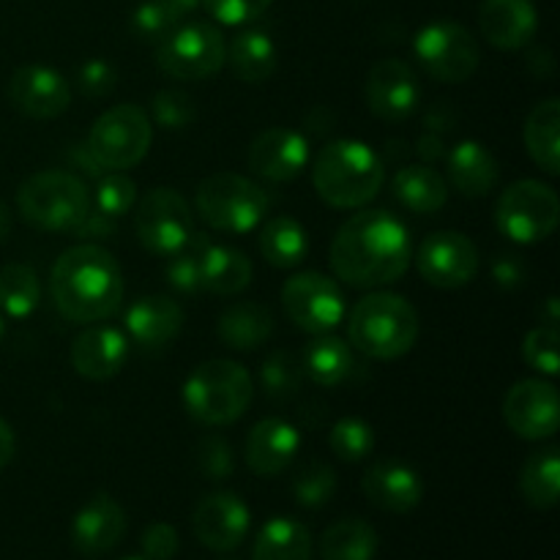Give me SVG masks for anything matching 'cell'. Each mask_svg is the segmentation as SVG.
Segmentation results:
<instances>
[{
    "label": "cell",
    "instance_id": "ab89813d",
    "mask_svg": "<svg viewBox=\"0 0 560 560\" xmlns=\"http://www.w3.org/2000/svg\"><path fill=\"white\" fill-rule=\"evenodd\" d=\"M328 446L345 463H361L364 457H370L372 448H375V432L366 424L364 419H339L331 427V435H328Z\"/></svg>",
    "mask_w": 560,
    "mask_h": 560
},
{
    "label": "cell",
    "instance_id": "681fc988",
    "mask_svg": "<svg viewBox=\"0 0 560 560\" xmlns=\"http://www.w3.org/2000/svg\"><path fill=\"white\" fill-rule=\"evenodd\" d=\"M140 545L148 560H173L180 547V539H178V530H175L170 523H153L145 528Z\"/></svg>",
    "mask_w": 560,
    "mask_h": 560
},
{
    "label": "cell",
    "instance_id": "d6986e66",
    "mask_svg": "<svg viewBox=\"0 0 560 560\" xmlns=\"http://www.w3.org/2000/svg\"><path fill=\"white\" fill-rule=\"evenodd\" d=\"M310 162V142L301 131L273 126L255 137L249 145V170L260 178L284 184L304 173Z\"/></svg>",
    "mask_w": 560,
    "mask_h": 560
},
{
    "label": "cell",
    "instance_id": "6da1fadb",
    "mask_svg": "<svg viewBox=\"0 0 560 560\" xmlns=\"http://www.w3.org/2000/svg\"><path fill=\"white\" fill-rule=\"evenodd\" d=\"M334 277L361 290L386 288L399 282L413 260V241L408 228L392 211L353 213L331 241Z\"/></svg>",
    "mask_w": 560,
    "mask_h": 560
},
{
    "label": "cell",
    "instance_id": "ee69618b",
    "mask_svg": "<svg viewBox=\"0 0 560 560\" xmlns=\"http://www.w3.org/2000/svg\"><path fill=\"white\" fill-rule=\"evenodd\" d=\"M137 202V184L126 173H107L96 184V211L118 219Z\"/></svg>",
    "mask_w": 560,
    "mask_h": 560
},
{
    "label": "cell",
    "instance_id": "7dc6e473",
    "mask_svg": "<svg viewBox=\"0 0 560 560\" xmlns=\"http://www.w3.org/2000/svg\"><path fill=\"white\" fill-rule=\"evenodd\" d=\"M200 3L222 25H246L266 14L273 0H200Z\"/></svg>",
    "mask_w": 560,
    "mask_h": 560
},
{
    "label": "cell",
    "instance_id": "680465c9",
    "mask_svg": "<svg viewBox=\"0 0 560 560\" xmlns=\"http://www.w3.org/2000/svg\"><path fill=\"white\" fill-rule=\"evenodd\" d=\"M9 233H11V211H9V206L0 200V244L9 238Z\"/></svg>",
    "mask_w": 560,
    "mask_h": 560
},
{
    "label": "cell",
    "instance_id": "c3c4849f",
    "mask_svg": "<svg viewBox=\"0 0 560 560\" xmlns=\"http://www.w3.org/2000/svg\"><path fill=\"white\" fill-rule=\"evenodd\" d=\"M115 82H118V71L104 58H91L77 69V85L91 98H102L113 93Z\"/></svg>",
    "mask_w": 560,
    "mask_h": 560
},
{
    "label": "cell",
    "instance_id": "8992f818",
    "mask_svg": "<svg viewBox=\"0 0 560 560\" xmlns=\"http://www.w3.org/2000/svg\"><path fill=\"white\" fill-rule=\"evenodd\" d=\"M16 208L31 228L71 235L91 211V195L80 175L44 170L22 180L16 191Z\"/></svg>",
    "mask_w": 560,
    "mask_h": 560
},
{
    "label": "cell",
    "instance_id": "cb8c5ba5",
    "mask_svg": "<svg viewBox=\"0 0 560 560\" xmlns=\"http://www.w3.org/2000/svg\"><path fill=\"white\" fill-rule=\"evenodd\" d=\"M184 310L167 295H145L126 312V331L142 350H162L178 339Z\"/></svg>",
    "mask_w": 560,
    "mask_h": 560
},
{
    "label": "cell",
    "instance_id": "603a6c76",
    "mask_svg": "<svg viewBox=\"0 0 560 560\" xmlns=\"http://www.w3.org/2000/svg\"><path fill=\"white\" fill-rule=\"evenodd\" d=\"M299 448L301 435L290 421L262 419L252 427L249 438H246V465L252 474L271 479L293 463Z\"/></svg>",
    "mask_w": 560,
    "mask_h": 560
},
{
    "label": "cell",
    "instance_id": "11a10c76",
    "mask_svg": "<svg viewBox=\"0 0 560 560\" xmlns=\"http://www.w3.org/2000/svg\"><path fill=\"white\" fill-rule=\"evenodd\" d=\"M14 448H16L14 430H11V427L0 419V470L11 463V457H14Z\"/></svg>",
    "mask_w": 560,
    "mask_h": 560
},
{
    "label": "cell",
    "instance_id": "8d00e7d4",
    "mask_svg": "<svg viewBox=\"0 0 560 560\" xmlns=\"http://www.w3.org/2000/svg\"><path fill=\"white\" fill-rule=\"evenodd\" d=\"M42 288L38 277L25 262H9L0 268V310L9 317H27L36 312Z\"/></svg>",
    "mask_w": 560,
    "mask_h": 560
},
{
    "label": "cell",
    "instance_id": "91938a15",
    "mask_svg": "<svg viewBox=\"0 0 560 560\" xmlns=\"http://www.w3.org/2000/svg\"><path fill=\"white\" fill-rule=\"evenodd\" d=\"M0 337H3V317H0Z\"/></svg>",
    "mask_w": 560,
    "mask_h": 560
},
{
    "label": "cell",
    "instance_id": "e575fe53",
    "mask_svg": "<svg viewBox=\"0 0 560 560\" xmlns=\"http://www.w3.org/2000/svg\"><path fill=\"white\" fill-rule=\"evenodd\" d=\"M520 490L534 509H552L560 498V452L556 446L530 454L520 474Z\"/></svg>",
    "mask_w": 560,
    "mask_h": 560
},
{
    "label": "cell",
    "instance_id": "d590c367",
    "mask_svg": "<svg viewBox=\"0 0 560 560\" xmlns=\"http://www.w3.org/2000/svg\"><path fill=\"white\" fill-rule=\"evenodd\" d=\"M377 534L370 523L359 517L339 520L328 525L320 539L323 560H375Z\"/></svg>",
    "mask_w": 560,
    "mask_h": 560
},
{
    "label": "cell",
    "instance_id": "83f0119b",
    "mask_svg": "<svg viewBox=\"0 0 560 560\" xmlns=\"http://www.w3.org/2000/svg\"><path fill=\"white\" fill-rule=\"evenodd\" d=\"M394 197L419 217L438 213L448 200V184L432 164H408L394 175Z\"/></svg>",
    "mask_w": 560,
    "mask_h": 560
},
{
    "label": "cell",
    "instance_id": "44dd1931",
    "mask_svg": "<svg viewBox=\"0 0 560 560\" xmlns=\"http://www.w3.org/2000/svg\"><path fill=\"white\" fill-rule=\"evenodd\" d=\"M129 355V337L115 326L85 328L71 342V366L85 381H109L118 375Z\"/></svg>",
    "mask_w": 560,
    "mask_h": 560
},
{
    "label": "cell",
    "instance_id": "ac0fdd59",
    "mask_svg": "<svg viewBox=\"0 0 560 560\" xmlns=\"http://www.w3.org/2000/svg\"><path fill=\"white\" fill-rule=\"evenodd\" d=\"M9 102L22 115L36 120H52L63 115L71 104V88L63 74L49 66H22L9 80Z\"/></svg>",
    "mask_w": 560,
    "mask_h": 560
},
{
    "label": "cell",
    "instance_id": "5bb4252c",
    "mask_svg": "<svg viewBox=\"0 0 560 560\" xmlns=\"http://www.w3.org/2000/svg\"><path fill=\"white\" fill-rule=\"evenodd\" d=\"M416 266L421 279L432 288L457 290L465 288L479 271V249L468 235L457 230H441L419 246Z\"/></svg>",
    "mask_w": 560,
    "mask_h": 560
},
{
    "label": "cell",
    "instance_id": "3957f363",
    "mask_svg": "<svg viewBox=\"0 0 560 560\" xmlns=\"http://www.w3.org/2000/svg\"><path fill=\"white\" fill-rule=\"evenodd\" d=\"M386 167L375 148L359 140H334L312 164V186L331 208H364L381 191Z\"/></svg>",
    "mask_w": 560,
    "mask_h": 560
},
{
    "label": "cell",
    "instance_id": "4316f807",
    "mask_svg": "<svg viewBox=\"0 0 560 560\" xmlns=\"http://www.w3.org/2000/svg\"><path fill=\"white\" fill-rule=\"evenodd\" d=\"M301 366H304V375L323 388L348 383L359 370L350 342H342L339 337H326V334L306 345L301 353Z\"/></svg>",
    "mask_w": 560,
    "mask_h": 560
},
{
    "label": "cell",
    "instance_id": "f546056e",
    "mask_svg": "<svg viewBox=\"0 0 560 560\" xmlns=\"http://www.w3.org/2000/svg\"><path fill=\"white\" fill-rule=\"evenodd\" d=\"M528 156L547 175L560 173V102L556 96L545 98L530 109L523 129Z\"/></svg>",
    "mask_w": 560,
    "mask_h": 560
},
{
    "label": "cell",
    "instance_id": "52a82bcc",
    "mask_svg": "<svg viewBox=\"0 0 560 560\" xmlns=\"http://www.w3.org/2000/svg\"><path fill=\"white\" fill-rule=\"evenodd\" d=\"M195 208L202 222L219 233L244 235L266 219L268 195L244 175L213 173L197 186Z\"/></svg>",
    "mask_w": 560,
    "mask_h": 560
},
{
    "label": "cell",
    "instance_id": "e0dca14e",
    "mask_svg": "<svg viewBox=\"0 0 560 560\" xmlns=\"http://www.w3.org/2000/svg\"><path fill=\"white\" fill-rule=\"evenodd\" d=\"M249 525V509L233 492L206 495L191 512V530L197 541L213 552H233L246 539Z\"/></svg>",
    "mask_w": 560,
    "mask_h": 560
},
{
    "label": "cell",
    "instance_id": "bcb514c9",
    "mask_svg": "<svg viewBox=\"0 0 560 560\" xmlns=\"http://www.w3.org/2000/svg\"><path fill=\"white\" fill-rule=\"evenodd\" d=\"M197 468L206 479L211 481H224L233 476L235 470V454L224 438L219 435H206L197 443Z\"/></svg>",
    "mask_w": 560,
    "mask_h": 560
},
{
    "label": "cell",
    "instance_id": "60d3db41",
    "mask_svg": "<svg viewBox=\"0 0 560 560\" xmlns=\"http://www.w3.org/2000/svg\"><path fill=\"white\" fill-rule=\"evenodd\" d=\"M293 501L304 509H320L337 492V474L326 463H310L295 474L293 479Z\"/></svg>",
    "mask_w": 560,
    "mask_h": 560
},
{
    "label": "cell",
    "instance_id": "4fadbf2b",
    "mask_svg": "<svg viewBox=\"0 0 560 560\" xmlns=\"http://www.w3.org/2000/svg\"><path fill=\"white\" fill-rule=\"evenodd\" d=\"M284 315L306 334H326L342 323L345 295L337 279L320 271H301L282 288Z\"/></svg>",
    "mask_w": 560,
    "mask_h": 560
},
{
    "label": "cell",
    "instance_id": "277c9868",
    "mask_svg": "<svg viewBox=\"0 0 560 560\" xmlns=\"http://www.w3.org/2000/svg\"><path fill=\"white\" fill-rule=\"evenodd\" d=\"M348 339L366 359H402L419 339V312L397 293H370L350 312Z\"/></svg>",
    "mask_w": 560,
    "mask_h": 560
},
{
    "label": "cell",
    "instance_id": "1f68e13d",
    "mask_svg": "<svg viewBox=\"0 0 560 560\" xmlns=\"http://www.w3.org/2000/svg\"><path fill=\"white\" fill-rule=\"evenodd\" d=\"M202 288L213 295H235L249 288L252 260L228 244H208L202 252Z\"/></svg>",
    "mask_w": 560,
    "mask_h": 560
},
{
    "label": "cell",
    "instance_id": "9a60e30c",
    "mask_svg": "<svg viewBox=\"0 0 560 560\" xmlns=\"http://www.w3.org/2000/svg\"><path fill=\"white\" fill-rule=\"evenodd\" d=\"M503 419L523 441H547L560 427L558 388L550 381H520L503 399Z\"/></svg>",
    "mask_w": 560,
    "mask_h": 560
},
{
    "label": "cell",
    "instance_id": "7bdbcfd3",
    "mask_svg": "<svg viewBox=\"0 0 560 560\" xmlns=\"http://www.w3.org/2000/svg\"><path fill=\"white\" fill-rule=\"evenodd\" d=\"M197 118L195 98L184 91H175V88H164L153 96V120L156 126L167 131H180L189 129Z\"/></svg>",
    "mask_w": 560,
    "mask_h": 560
},
{
    "label": "cell",
    "instance_id": "f5cc1de1",
    "mask_svg": "<svg viewBox=\"0 0 560 560\" xmlns=\"http://www.w3.org/2000/svg\"><path fill=\"white\" fill-rule=\"evenodd\" d=\"M454 124H457V115H454V109L448 107L446 102L432 104V107L427 109V115H424L427 131H435V135H443V131L454 129Z\"/></svg>",
    "mask_w": 560,
    "mask_h": 560
},
{
    "label": "cell",
    "instance_id": "2e32d148",
    "mask_svg": "<svg viewBox=\"0 0 560 560\" xmlns=\"http://www.w3.org/2000/svg\"><path fill=\"white\" fill-rule=\"evenodd\" d=\"M366 104L381 120H405L421 102V85L413 66L399 58H383L366 74Z\"/></svg>",
    "mask_w": 560,
    "mask_h": 560
},
{
    "label": "cell",
    "instance_id": "30bf717a",
    "mask_svg": "<svg viewBox=\"0 0 560 560\" xmlns=\"http://www.w3.org/2000/svg\"><path fill=\"white\" fill-rule=\"evenodd\" d=\"M228 42L211 22H191L175 27L156 44V63L167 77L180 82H200L224 66Z\"/></svg>",
    "mask_w": 560,
    "mask_h": 560
},
{
    "label": "cell",
    "instance_id": "f907efd6",
    "mask_svg": "<svg viewBox=\"0 0 560 560\" xmlns=\"http://www.w3.org/2000/svg\"><path fill=\"white\" fill-rule=\"evenodd\" d=\"M115 233V219L107 217V213L102 211H88V217L82 219L80 224L74 228V238H82V241H96V238H113Z\"/></svg>",
    "mask_w": 560,
    "mask_h": 560
},
{
    "label": "cell",
    "instance_id": "74e56055",
    "mask_svg": "<svg viewBox=\"0 0 560 560\" xmlns=\"http://www.w3.org/2000/svg\"><path fill=\"white\" fill-rule=\"evenodd\" d=\"M208 244H211L208 235L195 233L178 252L170 255L167 266H164V277H167V282L178 293L191 295L197 290H202V252H206Z\"/></svg>",
    "mask_w": 560,
    "mask_h": 560
},
{
    "label": "cell",
    "instance_id": "ba28073f",
    "mask_svg": "<svg viewBox=\"0 0 560 560\" xmlns=\"http://www.w3.org/2000/svg\"><path fill=\"white\" fill-rule=\"evenodd\" d=\"M153 140V126L137 104H118L93 120L85 148L104 173H124L145 159Z\"/></svg>",
    "mask_w": 560,
    "mask_h": 560
},
{
    "label": "cell",
    "instance_id": "94428289",
    "mask_svg": "<svg viewBox=\"0 0 560 560\" xmlns=\"http://www.w3.org/2000/svg\"><path fill=\"white\" fill-rule=\"evenodd\" d=\"M126 560H148V558H126Z\"/></svg>",
    "mask_w": 560,
    "mask_h": 560
},
{
    "label": "cell",
    "instance_id": "b9f144b4",
    "mask_svg": "<svg viewBox=\"0 0 560 560\" xmlns=\"http://www.w3.org/2000/svg\"><path fill=\"white\" fill-rule=\"evenodd\" d=\"M523 359L530 370L541 372V375L556 377L560 372V334L558 328L539 326L528 331L523 339Z\"/></svg>",
    "mask_w": 560,
    "mask_h": 560
},
{
    "label": "cell",
    "instance_id": "6f0895ef",
    "mask_svg": "<svg viewBox=\"0 0 560 560\" xmlns=\"http://www.w3.org/2000/svg\"><path fill=\"white\" fill-rule=\"evenodd\" d=\"M159 3H162L164 9L173 11V14L178 16V20H184L186 14H191V11H195L197 5H200V0H159Z\"/></svg>",
    "mask_w": 560,
    "mask_h": 560
},
{
    "label": "cell",
    "instance_id": "9c48e42d",
    "mask_svg": "<svg viewBox=\"0 0 560 560\" xmlns=\"http://www.w3.org/2000/svg\"><path fill=\"white\" fill-rule=\"evenodd\" d=\"M558 222L560 200L556 189L541 180H517L495 202V228L514 244H539L556 233Z\"/></svg>",
    "mask_w": 560,
    "mask_h": 560
},
{
    "label": "cell",
    "instance_id": "9f6ffc18",
    "mask_svg": "<svg viewBox=\"0 0 560 560\" xmlns=\"http://www.w3.org/2000/svg\"><path fill=\"white\" fill-rule=\"evenodd\" d=\"M539 317H541V323H545V326L558 328V320H560V301H558V295H547L545 304H541V310H539Z\"/></svg>",
    "mask_w": 560,
    "mask_h": 560
},
{
    "label": "cell",
    "instance_id": "836d02e7",
    "mask_svg": "<svg viewBox=\"0 0 560 560\" xmlns=\"http://www.w3.org/2000/svg\"><path fill=\"white\" fill-rule=\"evenodd\" d=\"M260 255L273 268H295L310 255V235L304 224L290 217L268 219L260 230Z\"/></svg>",
    "mask_w": 560,
    "mask_h": 560
},
{
    "label": "cell",
    "instance_id": "f1b7e54d",
    "mask_svg": "<svg viewBox=\"0 0 560 560\" xmlns=\"http://www.w3.org/2000/svg\"><path fill=\"white\" fill-rule=\"evenodd\" d=\"M273 334V315L268 306L255 304V301H238L219 317V339L228 348L252 353L262 348Z\"/></svg>",
    "mask_w": 560,
    "mask_h": 560
},
{
    "label": "cell",
    "instance_id": "ffe728a7",
    "mask_svg": "<svg viewBox=\"0 0 560 560\" xmlns=\"http://www.w3.org/2000/svg\"><path fill=\"white\" fill-rule=\"evenodd\" d=\"M126 534V514L107 492L93 495L71 520V545L88 558L104 556L113 550Z\"/></svg>",
    "mask_w": 560,
    "mask_h": 560
},
{
    "label": "cell",
    "instance_id": "4dcf8cb0",
    "mask_svg": "<svg viewBox=\"0 0 560 560\" xmlns=\"http://www.w3.org/2000/svg\"><path fill=\"white\" fill-rule=\"evenodd\" d=\"M277 44L271 42V36L249 27V31H241L233 38L228 55H224V63L230 66L233 77H238L241 82L257 85V82H266L277 71Z\"/></svg>",
    "mask_w": 560,
    "mask_h": 560
},
{
    "label": "cell",
    "instance_id": "5b68a950",
    "mask_svg": "<svg viewBox=\"0 0 560 560\" xmlns=\"http://www.w3.org/2000/svg\"><path fill=\"white\" fill-rule=\"evenodd\" d=\"M255 386L238 361L211 359L195 366L184 383V408L206 427H228L249 410Z\"/></svg>",
    "mask_w": 560,
    "mask_h": 560
},
{
    "label": "cell",
    "instance_id": "816d5d0a",
    "mask_svg": "<svg viewBox=\"0 0 560 560\" xmlns=\"http://www.w3.org/2000/svg\"><path fill=\"white\" fill-rule=\"evenodd\" d=\"M492 279L501 284L503 290H514L525 282V266L514 255H501L492 262Z\"/></svg>",
    "mask_w": 560,
    "mask_h": 560
},
{
    "label": "cell",
    "instance_id": "7402d4cb",
    "mask_svg": "<svg viewBox=\"0 0 560 560\" xmlns=\"http://www.w3.org/2000/svg\"><path fill=\"white\" fill-rule=\"evenodd\" d=\"M361 490L372 506L392 514H408L424 498V481L410 465L399 463V459H386L366 470L361 479Z\"/></svg>",
    "mask_w": 560,
    "mask_h": 560
},
{
    "label": "cell",
    "instance_id": "d4e9b609",
    "mask_svg": "<svg viewBox=\"0 0 560 560\" xmlns=\"http://www.w3.org/2000/svg\"><path fill=\"white\" fill-rule=\"evenodd\" d=\"M481 36L498 49H520L530 44L539 27L530 0H485L479 9Z\"/></svg>",
    "mask_w": 560,
    "mask_h": 560
},
{
    "label": "cell",
    "instance_id": "f35d334b",
    "mask_svg": "<svg viewBox=\"0 0 560 560\" xmlns=\"http://www.w3.org/2000/svg\"><path fill=\"white\" fill-rule=\"evenodd\" d=\"M260 383L271 399H288L299 394L301 383H304V366L301 359L290 350H277L262 361Z\"/></svg>",
    "mask_w": 560,
    "mask_h": 560
},
{
    "label": "cell",
    "instance_id": "8fae6325",
    "mask_svg": "<svg viewBox=\"0 0 560 560\" xmlns=\"http://www.w3.org/2000/svg\"><path fill=\"white\" fill-rule=\"evenodd\" d=\"M413 52L419 58L421 69L432 80L448 82V85H459V82L470 80L481 60L474 33L452 20H438L421 27L416 33Z\"/></svg>",
    "mask_w": 560,
    "mask_h": 560
},
{
    "label": "cell",
    "instance_id": "d6a6232c",
    "mask_svg": "<svg viewBox=\"0 0 560 560\" xmlns=\"http://www.w3.org/2000/svg\"><path fill=\"white\" fill-rule=\"evenodd\" d=\"M252 560H312V534L293 517H273L260 528Z\"/></svg>",
    "mask_w": 560,
    "mask_h": 560
},
{
    "label": "cell",
    "instance_id": "db71d44e",
    "mask_svg": "<svg viewBox=\"0 0 560 560\" xmlns=\"http://www.w3.org/2000/svg\"><path fill=\"white\" fill-rule=\"evenodd\" d=\"M416 153H419L424 162L435 164L438 159H446V142H443V137L435 135V131H424V135L419 137V142H416Z\"/></svg>",
    "mask_w": 560,
    "mask_h": 560
},
{
    "label": "cell",
    "instance_id": "7a4b0ae2",
    "mask_svg": "<svg viewBox=\"0 0 560 560\" xmlns=\"http://www.w3.org/2000/svg\"><path fill=\"white\" fill-rule=\"evenodd\" d=\"M52 304L71 323H102L120 310L124 273L115 257L96 244L66 249L49 271Z\"/></svg>",
    "mask_w": 560,
    "mask_h": 560
},
{
    "label": "cell",
    "instance_id": "484cf974",
    "mask_svg": "<svg viewBox=\"0 0 560 560\" xmlns=\"http://www.w3.org/2000/svg\"><path fill=\"white\" fill-rule=\"evenodd\" d=\"M448 180L465 197H487L498 184V159L485 142L463 140L446 151Z\"/></svg>",
    "mask_w": 560,
    "mask_h": 560
},
{
    "label": "cell",
    "instance_id": "f6af8a7d",
    "mask_svg": "<svg viewBox=\"0 0 560 560\" xmlns=\"http://www.w3.org/2000/svg\"><path fill=\"white\" fill-rule=\"evenodd\" d=\"M178 16L170 9H164L159 0H145V3L137 5L135 14H131V31H135V36L140 38V42L159 44L178 27Z\"/></svg>",
    "mask_w": 560,
    "mask_h": 560
},
{
    "label": "cell",
    "instance_id": "7c38bea8",
    "mask_svg": "<svg viewBox=\"0 0 560 560\" xmlns=\"http://www.w3.org/2000/svg\"><path fill=\"white\" fill-rule=\"evenodd\" d=\"M137 241L151 255L170 257L178 252L186 241L195 235V219H191L189 202L184 195L167 186L151 189L135 213Z\"/></svg>",
    "mask_w": 560,
    "mask_h": 560
}]
</instances>
